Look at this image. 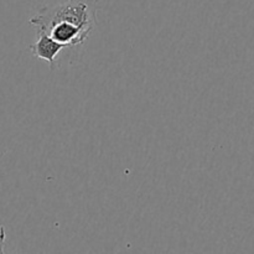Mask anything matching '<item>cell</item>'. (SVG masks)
Instances as JSON below:
<instances>
[{
    "label": "cell",
    "instance_id": "cell-2",
    "mask_svg": "<svg viewBox=\"0 0 254 254\" xmlns=\"http://www.w3.org/2000/svg\"><path fill=\"white\" fill-rule=\"evenodd\" d=\"M45 34L49 35L52 40L61 44L62 46L74 47L77 45L83 44L88 37L89 32L69 22H59L50 27L49 31Z\"/></svg>",
    "mask_w": 254,
    "mask_h": 254
},
{
    "label": "cell",
    "instance_id": "cell-1",
    "mask_svg": "<svg viewBox=\"0 0 254 254\" xmlns=\"http://www.w3.org/2000/svg\"><path fill=\"white\" fill-rule=\"evenodd\" d=\"M97 0H67L64 4L44 6L30 19L37 32H47L59 22H69L91 32L97 22Z\"/></svg>",
    "mask_w": 254,
    "mask_h": 254
},
{
    "label": "cell",
    "instance_id": "cell-4",
    "mask_svg": "<svg viewBox=\"0 0 254 254\" xmlns=\"http://www.w3.org/2000/svg\"><path fill=\"white\" fill-rule=\"evenodd\" d=\"M4 242H5V230L4 227L0 228V253L4 252Z\"/></svg>",
    "mask_w": 254,
    "mask_h": 254
},
{
    "label": "cell",
    "instance_id": "cell-3",
    "mask_svg": "<svg viewBox=\"0 0 254 254\" xmlns=\"http://www.w3.org/2000/svg\"><path fill=\"white\" fill-rule=\"evenodd\" d=\"M29 49L35 57L49 62L50 66L52 67L55 64V59H56L57 54H59L61 50L66 49V47L62 46L61 44L56 42L55 40H52L51 37L47 34H45V32H39L37 40L34 44L30 45Z\"/></svg>",
    "mask_w": 254,
    "mask_h": 254
}]
</instances>
